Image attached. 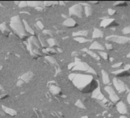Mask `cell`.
I'll use <instances>...</instances> for the list:
<instances>
[{
	"mask_svg": "<svg viewBox=\"0 0 130 118\" xmlns=\"http://www.w3.org/2000/svg\"><path fill=\"white\" fill-rule=\"evenodd\" d=\"M123 32L125 34H130V27H126V28L124 29L123 30Z\"/></svg>",
	"mask_w": 130,
	"mask_h": 118,
	"instance_id": "obj_3",
	"label": "cell"
},
{
	"mask_svg": "<svg viewBox=\"0 0 130 118\" xmlns=\"http://www.w3.org/2000/svg\"><path fill=\"white\" fill-rule=\"evenodd\" d=\"M127 5V4H126V2H119V3H118V4H117L118 6H124V5Z\"/></svg>",
	"mask_w": 130,
	"mask_h": 118,
	"instance_id": "obj_4",
	"label": "cell"
},
{
	"mask_svg": "<svg viewBox=\"0 0 130 118\" xmlns=\"http://www.w3.org/2000/svg\"><path fill=\"white\" fill-rule=\"evenodd\" d=\"M115 85H116V86L118 89V91L119 92H125L126 90V85H124V83L123 82L119 80H116L115 81Z\"/></svg>",
	"mask_w": 130,
	"mask_h": 118,
	"instance_id": "obj_1",
	"label": "cell"
},
{
	"mask_svg": "<svg viewBox=\"0 0 130 118\" xmlns=\"http://www.w3.org/2000/svg\"><path fill=\"white\" fill-rule=\"evenodd\" d=\"M127 99H128V102L129 104H130V93L128 95V96Z\"/></svg>",
	"mask_w": 130,
	"mask_h": 118,
	"instance_id": "obj_6",
	"label": "cell"
},
{
	"mask_svg": "<svg viewBox=\"0 0 130 118\" xmlns=\"http://www.w3.org/2000/svg\"><path fill=\"white\" fill-rule=\"evenodd\" d=\"M118 110L121 114H126L128 113L127 107L125 106V104L123 102H120L118 104Z\"/></svg>",
	"mask_w": 130,
	"mask_h": 118,
	"instance_id": "obj_2",
	"label": "cell"
},
{
	"mask_svg": "<svg viewBox=\"0 0 130 118\" xmlns=\"http://www.w3.org/2000/svg\"><path fill=\"white\" fill-rule=\"evenodd\" d=\"M124 70L125 71H130V64H128L126 65L125 66V67H124Z\"/></svg>",
	"mask_w": 130,
	"mask_h": 118,
	"instance_id": "obj_5",
	"label": "cell"
},
{
	"mask_svg": "<svg viewBox=\"0 0 130 118\" xmlns=\"http://www.w3.org/2000/svg\"><path fill=\"white\" fill-rule=\"evenodd\" d=\"M121 118H126L125 116H122Z\"/></svg>",
	"mask_w": 130,
	"mask_h": 118,
	"instance_id": "obj_8",
	"label": "cell"
},
{
	"mask_svg": "<svg viewBox=\"0 0 130 118\" xmlns=\"http://www.w3.org/2000/svg\"><path fill=\"white\" fill-rule=\"evenodd\" d=\"M128 57H129V58H130V53L128 54Z\"/></svg>",
	"mask_w": 130,
	"mask_h": 118,
	"instance_id": "obj_7",
	"label": "cell"
}]
</instances>
